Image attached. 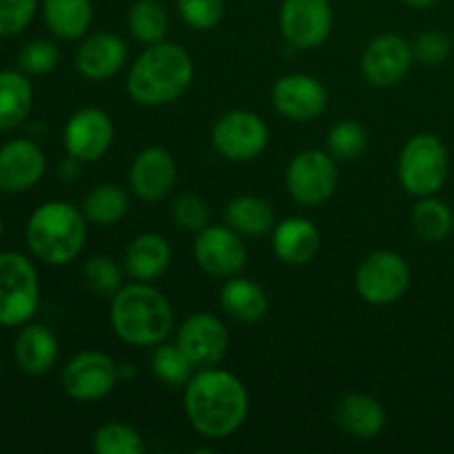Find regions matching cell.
<instances>
[{"mask_svg": "<svg viewBox=\"0 0 454 454\" xmlns=\"http://www.w3.org/2000/svg\"><path fill=\"white\" fill-rule=\"evenodd\" d=\"M177 180V162L164 146H146L133 158L129 168V189L142 202L167 198Z\"/></svg>", "mask_w": 454, "mask_h": 454, "instance_id": "cell-17", "label": "cell"}, {"mask_svg": "<svg viewBox=\"0 0 454 454\" xmlns=\"http://www.w3.org/2000/svg\"><path fill=\"white\" fill-rule=\"evenodd\" d=\"M149 366L151 372H153L162 384L171 386V388L186 386L195 372V366L191 364V359L186 357L184 350L177 344H167V341H160V344L153 346L149 357Z\"/></svg>", "mask_w": 454, "mask_h": 454, "instance_id": "cell-31", "label": "cell"}, {"mask_svg": "<svg viewBox=\"0 0 454 454\" xmlns=\"http://www.w3.org/2000/svg\"><path fill=\"white\" fill-rule=\"evenodd\" d=\"M335 424L355 439H372L386 428L384 403L366 393H346L335 406Z\"/></svg>", "mask_w": 454, "mask_h": 454, "instance_id": "cell-20", "label": "cell"}, {"mask_svg": "<svg viewBox=\"0 0 454 454\" xmlns=\"http://www.w3.org/2000/svg\"><path fill=\"white\" fill-rule=\"evenodd\" d=\"M129 31L142 44L162 43L168 31L167 9L160 0H136L127 16Z\"/></svg>", "mask_w": 454, "mask_h": 454, "instance_id": "cell-30", "label": "cell"}, {"mask_svg": "<svg viewBox=\"0 0 454 454\" xmlns=\"http://www.w3.org/2000/svg\"><path fill=\"white\" fill-rule=\"evenodd\" d=\"M193 255L200 269L211 278H233L247 266L248 253L242 235L229 224H208L195 235Z\"/></svg>", "mask_w": 454, "mask_h": 454, "instance_id": "cell-12", "label": "cell"}, {"mask_svg": "<svg viewBox=\"0 0 454 454\" xmlns=\"http://www.w3.org/2000/svg\"><path fill=\"white\" fill-rule=\"evenodd\" d=\"M412 53H415V60L421 62V65L437 67L450 58L452 38L446 31H424L412 43Z\"/></svg>", "mask_w": 454, "mask_h": 454, "instance_id": "cell-38", "label": "cell"}, {"mask_svg": "<svg viewBox=\"0 0 454 454\" xmlns=\"http://www.w3.org/2000/svg\"><path fill=\"white\" fill-rule=\"evenodd\" d=\"M127 62V44L120 35L98 31L87 35L75 51V69L82 78L100 82L118 74Z\"/></svg>", "mask_w": 454, "mask_h": 454, "instance_id": "cell-19", "label": "cell"}, {"mask_svg": "<svg viewBox=\"0 0 454 454\" xmlns=\"http://www.w3.org/2000/svg\"><path fill=\"white\" fill-rule=\"evenodd\" d=\"M27 247L31 255L49 266H67L82 253L87 242V217L65 200H51L27 220Z\"/></svg>", "mask_w": 454, "mask_h": 454, "instance_id": "cell-4", "label": "cell"}, {"mask_svg": "<svg viewBox=\"0 0 454 454\" xmlns=\"http://www.w3.org/2000/svg\"><path fill=\"white\" fill-rule=\"evenodd\" d=\"M452 100H454V89H452Z\"/></svg>", "mask_w": 454, "mask_h": 454, "instance_id": "cell-42", "label": "cell"}, {"mask_svg": "<svg viewBox=\"0 0 454 454\" xmlns=\"http://www.w3.org/2000/svg\"><path fill=\"white\" fill-rule=\"evenodd\" d=\"M111 328L129 346H155L176 324L171 301L151 282H133L111 297Z\"/></svg>", "mask_w": 454, "mask_h": 454, "instance_id": "cell-3", "label": "cell"}, {"mask_svg": "<svg viewBox=\"0 0 454 454\" xmlns=\"http://www.w3.org/2000/svg\"><path fill=\"white\" fill-rule=\"evenodd\" d=\"M47 160L34 140L16 137L0 146V191L25 193L34 189L44 176Z\"/></svg>", "mask_w": 454, "mask_h": 454, "instance_id": "cell-18", "label": "cell"}, {"mask_svg": "<svg viewBox=\"0 0 454 454\" xmlns=\"http://www.w3.org/2000/svg\"><path fill=\"white\" fill-rule=\"evenodd\" d=\"M402 4H406V7L411 9H428V7H434L437 3H442V0H399Z\"/></svg>", "mask_w": 454, "mask_h": 454, "instance_id": "cell-40", "label": "cell"}, {"mask_svg": "<svg viewBox=\"0 0 454 454\" xmlns=\"http://www.w3.org/2000/svg\"><path fill=\"white\" fill-rule=\"evenodd\" d=\"M195 67L189 51L176 43L149 44L127 74V93L142 106H164L189 91Z\"/></svg>", "mask_w": 454, "mask_h": 454, "instance_id": "cell-2", "label": "cell"}, {"mask_svg": "<svg viewBox=\"0 0 454 454\" xmlns=\"http://www.w3.org/2000/svg\"><path fill=\"white\" fill-rule=\"evenodd\" d=\"M120 380V364L102 350H82L62 368V390L78 403L109 397Z\"/></svg>", "mask_w": 454, "mask_h": 454, "instance_id": "cell-9", "label": "cell"}, {"mask_svg": "<svg viewBox=\"0 0 454 454\" xmlns=\"http://www.w3.org/2000/svg\"><path fill=\"white\" fill-rule=\"evenodd\" d=\"M412 229L424 242H443L454 229L452 208L437 195H426L412 208Z\"/></svg>", "mask_w": 454, "mask_h": 454, "instance_id": "cell-29", "label": "cell"}, {"mask_svg": "<svg viewBox=\"0 0 454 454\" xmlns=\"http://www.w3.org/2000/svg\"><path fill=\"white\" fill-rule=\"evenodd\" d=\"M269 127L257 114L233 109L220 115L211 133L213 149L231 162H251L269 146Z\"/></svg>", "mask_w": 454, "mask_h": 454, "instance_id": "cell-10", "label": "cell"}, {"mask_svg": "<svg viewBox=\"0 0 454 454\" xmlns=\"http://www.w3.org/2000/svg\"><path fill=\"white\" fill-rule=\"evenodd\" d=\"M40 304V279L22 253H0V326H25Z\"/></svg>", "mask_w": 454, "mask_h": 454, "instance_id": "cell-6", "label": "cell"}, {"mask_svg": "<svg viewBox=\"0 0 454 454\" xmlns=\"http://www.w3.org/2000/svg\"><path fill=\"white\" fill-rule=\"evenodd\" d=\"M412 62H415V53L406 38L397 34H381L366 44L359 69L368 84L388 89L411 74Z\"/></svg>", "mask_w": 454, "mask_h": 454, "instance_id": "cell-14", "label": "cell"}, {"mask_svg": "<svg viewBox=\"0 0 454 454\" xmlns=\"http://www.w3.org/2000/svg\"><path fill=\"white\" fill-rule=\"evenodd\" d=\"M270 100L275 111L291 122H313L326 111L328 91L315 75L288 74L273 84Z\"/></svg>", "mask_w": 454, "mask_h": 454, "instance_id": "cell-16", "label": "cell"}, {"mask_svg": "<svg viewBox=\"0 0 454 454\" xmlns=\"http://www.w3.org/2000/svg\"><path fill=\"white\" fill-rule=\"evenodd\" d=\"M60 62V51L51 40H31L18 53V67L20 71L31 75H43L53 71Z\"/></svg>", "mask_w": 454, "mask_h": 454, "instance_id": "cell-36", "label": "cell"}, {"mask_svg": "<svg viewBox=\"0 0 454 454\" xmlns=\"http://www.w3.org/2000/svg\"><path fill=\"white\" fill-rule=\"evenodd\" d=\"M182 20L195 31H211L222 22L226 12L224 0H176Z\"/></svg>", "mask_w": 454, "mask_h": 454, "instance_id": "cell-35", "label": "cell"}, {"mask_svg": "<svg viewBox=\"0 0 454 454\" xmlns=\"http://www.w3.org/2000/svg\"><path fill=\"white\" fill-rule=\"evenodd\" d=\"M412 270L406 257L397 251L371 253L362 260L355 273V288L364 301L372 306H388L402 300L411 286Z\"/></svg>", "mask_w": 454, "mask_h": 454, "instance_id": "cell-7", "label": "cell"}, {"mask_svg": "<svg viewBox=\"0 0 454 454\" xmlns=\"http://www.w3.org/2000/svg\"><path fill=\"white\" fill-rule=\"evenodd\" d=\"M0 238H3V217H0Z\"/></svg>", "mask_w": 454, "mask_h": 454, "instance_id": "cell-41", "label": "cell"}, {"mask_svg": "<svg viewBox=\"0 0 454 454\" xmlns=\"http://www.w3.org/2000/svg\"><path fill=\"white\" fill-rule=\"evenodd\" d=\"M184 415L202 437H231L248 417L247 386L224 368H198L184 386Z\"/></svg>", "mask_w": 454, "mask_h": 454, "instance_id": "cell-1", "label": "cell"}, {"mask_svg": "<svg viewBox=\"0 0 454 454\" xmlns=\"http://www.w3.org/2000/svg\"><path fill=\"white\" fill-rule=\"evenodd\" d=\"M49 31L62 40L82 38L93 20L91 0H43Z\"/></svg>", "mask_w": 454, "mask_h": 454, "instance_id": "cell-25", "label": "cell"}, {"mask_svg": "<svg viewBox=\"0 0 454 454\" xmlns=\"http://www.w3.org/2000/svg\"><path fill=\"white\" fill-rule=\"evenodd\" d=\"M38 0H0V38H12L34 20Z\"/></svg>", "mask_w": 454, "mask_h": 454, "instance_id": "cell-39", "label": "cell"}, {"mask_svg": "<svg viewBox=\"0 0 454 454\" xmlns=\"http://www.w3.org/2000/svg\"><path fill=\"white\" fill-rule=\"evenodd\" d=\"M220 306L231 319L242 324H255L269 313V295L257 282L233 275L220 291Z\"/></svg>", "mask_w": 454, "mask_h": 454, "instance_id": "cell-24", "label": "cell"}, {"mask_svg": "<svg viewBox=\"0 0 454 454\" xmlns=\"http://www.w3.org/2000/svg\"><path fill=\"white\" fill-rule=\"evenodd\" d=\"M448 149L434 133H417L397 160L399 184L415 198L437 195L448 180Z\"/></svg>", "mask_w": 454, "mask_h": 454, "instance_id": "cell-5", "label": "cell"}, {"mask_svg": "<svg viewBox=\"0 0 454 454\" xmlns=\"http://www.w3.org/2000/svg\"><path fill=\"white\" fill-rule=\"evenodd\" d=\"M173 217H176V222L182 229L195 235L211 224L208 204L204 202V198L195 193H182L180 198H176V202H173Z\"/></svg>", "mask_w": 454, "mask_h": 454, "instance_id": "cell-37", "label": "cell"}, {"mask_svg": "<svg viewBox=\"0 0 454 454\" xmlns=\"http://www.w3.org/2000/svg\"><path fill=\"white\" fill-rule=\"evenodd\" d=\"M279 31L295 49H317L333 31L331 0H282Z\"/></svg>", "mask_w": 454, "mask_h": 454, "instance_id": "cell-11", "label": "cell"}, {"mask_svg": "<svg viewBox=\"0 0 454 454\" xmlns=\"http://www.w3.org/2000/svg\"><path fill=\"white\" fill-rule=\"evenodd\" d=\"M114 122L109 114L98 106H82L65 124L62 142L65 151L78 162H98L114 142Z\"/></svg>", "mask_w": 454, "mask_h": 454, "instance_id": "cell-15", "label": "cell"}, {"mask_svg": "<svg viewBox=\"0 0 454 454\" xmlns=\"http://www.w3.org/2000/svg\"><path fill=\"white\" fill-rule=\"evenodd\" d=\"M34 105V89L25 71H0V131L20 127Z\"/></svg>", "mask_w": 454, "mask_h": 454, "instance_id": "cell-26", "label": "cell"}, {"mask_svg": "<svg viewBox=\"0 0 454 454\" xmlns=\"http://www.w3.org/2000/svg\"><path fill=\"white\" fill-rule=\"evenodd\" d=\"M340 184L337 160L328 151L306 149L286 168V189L301 207H319L335 195Z\"/></svg>", "mask_w": 454, "mask_h": 454, "instance_id": "cell-8", "label": "cell"}, {"mask_svg": "<svg viewBox=\"0 0 454 454\" xmlns=\"http://www.w3.org/2000/svg\"><path fill=\"white\" fill-rule=\"evenodd\" d=\"M82 213L89 222L114 226L129 213V193L114 182H105L89 191L82 202Z\"/></svg>", "mask_w": 454, "mask_h": 454, "instance_id": "cell-28", "label": "cell"}, {"mask_svg": "<svg viewBox=\"0 0 454 454\" xmlns=\"http://www.w3.org/2000/svg\"><path fill=\"white\" fill-rule=\"evenodd\" d=\"M176 344L184 350V355L198 371V368L220 366L224 362L231 337L220 317L207 313V310H200V313L189 315L180 324Z\"/></svg>", "mask_w": 454, "mask_h": 454, "instance_id": "cell-13", "label": "cell"}, {"mask_svg": "<svg viewBox=\"0 0 454 454\" xmlns=\"http://www.w3.org/2000/svg\"><path fill=\"white\" fill-rule=\"evenodd\" d=\"M84 284L100 297H114L122 288V270L109 255H93L84 264Z\"/></svg>", "mask_w": 454, "mask_h": 454, "instance_id": "cell-34", "label": "cell"}, {"mask_svg": "<svg viewBox=\"0 0 454 454\" xmlns=\"http://www.w3.org/2000/svg\"><path fill=\"white\" fill-rule=\"evenodd\" d=\"M145 448V437L140 430L122 421H106L93 433L96 454H142Z\"/></svg>", "mask_w": 454, "mask_h": 454, "instance_id": "cell-32", "label": "cell"}, {"mask_svg": "<svg viewBox=\"0 0 454 454\" xmlns=\"http://www.w3.org/2000/svg\"><path fill=\"white\" fill-rule=\"evenodd\" d=\"M171 266V244L158 233H140L124 251V270L133 282H155Z\"/></svg>", "mask_w": 454, "mask_h": 454, "instance_id": "cell-23", "label": "cell"}, {"mask_svg": "<svg viewBox=\"0 0 454 454\" xmlns=\"http://www.w3.org/2000/svg\"><path fill=\"white\" fill-rule=\"evenodd\" d=\"M368 131L357 120H341L326 136V151L335 160H355L366 151Z\"/></svg>", "mask_w": 454, "mask_h": 454, "instance_id": "cell-33", "label": "cell"}, {"mask_svg": "<svg viewBox=\"0 0 454 454\" xmlns=\"http://www.w3.org/2000/svg\"><path fill=\"white\" fill-rule=\"evenodd\" d=\"M226 224L247 238H260L275 229V211L270 202L257 195H238L224 208Z\"/></svg>", "mask_w": 454, "mask_h": 454, "instance_id": "cell-27", "label": "cell"}, {"mask_svg": "<svg viewBox=\"0 0 454 454\" xmlns=\"http://www.w3.org/2000/svg\"><path fill=\"white\" fill-rule=\"evenodd\" d=\"M322 247L317 226L306 217H286L273 229V253L288 266H304L315 260Z\"/></svg>", "mask_w": 454, "mask_h": 454, "instance_id": "cell-21", "label": "cell"}, {"mask_svg": "<svg viewBox=\"0 0 454 454\" xmlns=\"http://www.w3.org/2000/svg\"><path fill=\"white\" fill-rule=\"evenodd\" d=\"M58 346L56 335L43 324H25L13 341V359L16 366L27 375H47L58 362Z\"/></svg>", "mask_w": 454, "mask_h": 454, "instance_id": "cell-22", "label": "cell"}]
</instances>
